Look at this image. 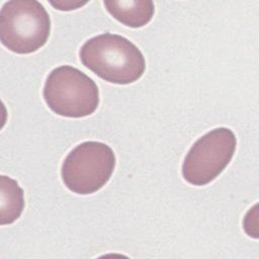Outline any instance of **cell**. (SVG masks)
Listing matches in <instances>:
<instances>
[{
  "label": "cell",
  "mask_w": 259,
  "mask_h": 259,
  "mask_svg": "<svg viewBox=\"0 0 259 259\" xmlns=\"http://www.w3.org/2000/svg\"><path fill=\"white\" fill-rule=\"evenodd\" d=\"M82 64L101 79L119 85L138 81L146 61L138 47L126 37L102 33L86 40L79 51Z\"/></svg>",
  "instance_id": "obj_1"
},
{
  "label": "cell",
  "mask_w": 259,
  "mask_h": 259,
  "mask_svg": "<svg viewBox=\"0 0 259 259\" xmlns=\"http://www.w3.org/2000/svg\"><path fill=\"white\" fill-rule=\"evenodd\" d=\"M51 33V18L35 0H11L0 11V40L9 51L25 55L44 47Z\"/></svg>",
  "instance_id": "obj_2"
},
{
  "label": "cell",
  "mask_w": 259,
  "mask_h": 259,
  "mask_svg": "<svg viewBox=\"0 0 259 259\" xmlns=\"http://www.w3.org/2000/svg\"><path fill=\"white\" fill-rule=\"evenodd\" d=\"M42 95L50 109L65 117L88 116L99 104V90L96 83L79 69L68 65L51 71Z\"/></svg>",
  "instance_id": "obj_3"
},
{
  "label": "cell",
  "mask_w": 259,
  "mask_h": 259,
  "mask_svg": "<svg viewBox=\"0 0 259 259\" xmlns=\"http://www.w3.org/2000/svg\"><path fill=\"white\" fill-rule=\"evenodd\" d=\"M115 168L112 149L101 142L88 141L76 146L65 158L61 174L66 187L86 195L102 188Z\"/></svg>",
  "instance_id": "obj_4"
},
{
  "label": "cell",
  "mask_w": 259,
  "mask_h": 259,
  "mask_svg": "<svg viewBox=\"0 0 259 259\" xmlns=\"http://www.w3.org/2000/svg\"><path fill=\"white\" fill-rule=\"evenodd\" d=\"M236 145V136L228 127H217L203 135L184 158L182 175L185 181L195 186L211 182L231 162Z\"/></svg>",
  "instance_id": "obj_5"
},
{
  "label": "cell",
  "mask_w": 259,
  "mask_h": 259,
  "mask_svg": "<svg viewBox=\"0 0 259 259\" xmlns=\"http://www.w3.org/2000/svg\"><path fill=\"white\" fill-rule=\"evenodd\" d=\"M103 4L113 18L133 28L149 23L155 12L154 3L150 0H106Z\"/></svg>",
  "instance_id": "obj_6"
},
{
  "label": "cell",
  "mask_w": 259,
  "mask_h": 259,
  "mask_svg": "<svg viewBox=\"0 0 259 259\" xmlns=\"http://www.w3.org/2000/svg\"><path fill=\"white\" fill-rule=\"evenodd\" d=\"M24 207L23 190L17 181L9 176H0V224L14 223Z\"/></svg>",
  "instance_id": "obj_7"
},
{
  "label": "cell",
  "mask_w": 259,
  "mask_h": 259,
  "mask_svg": "<svg viewBox=\"0 0 259 259\" xmlns=\"http://www.w3.org/2000/svg\"><path fill=\"white\" fill-rule=\"evenodd\" d=\"M56 9L59 10H72L77 9L78 7L86 4V2H74V1H60V2H51Z\"/></svg>",
  "instance_id": "obj_8"
}]
</instances>
